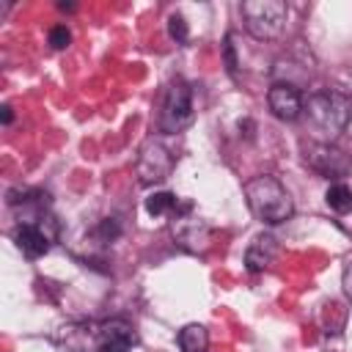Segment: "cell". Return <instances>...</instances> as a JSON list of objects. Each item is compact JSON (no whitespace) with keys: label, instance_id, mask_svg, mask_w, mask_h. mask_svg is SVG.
I'll return each mask as SVG.
<instances>
[{"label":"cell","instance_id":"1","mask_svg":"<svg viewBox=\"0 0 352 352\" xmlns=\"http://www.w3.org/2000/svg\"><path fill=\"white\" fill-rule=\"evenodd\" d=\"M302 113L314 135L322 143H330L352 121V96L341 88H319L308 99H302Z\"/></svg>","mask_w":352,"mask_h":352},{"label":"cell","instance_id":"2","mask_svg":"<svg viewBox=\"0 0 352 352\" xmlns=\"http://www.w3.org/2000/svg\"><path fill=\"white\" fill-rule=\"evenodd\" d=\"M245 201H248V209L253 212V217L267 226H278L294 214L289 190L270 173L253 176L245 184Z\"/></svg>","mask_w":352,"mask_h":352},{"label":"cell","instance_id":"3","mask_svg":"<svg viewBox=\"0 0 352 352\" xmlns=\"http://www.w3.org/2000/svg\"><path fill=\"white\" fill-rule=\"evenodd\" d=\"M245 30L258 41H272L286 28V3L283 0H245L239 6Z\"/></svg>","mask_w":352,"mask_h":352},{"label":"cell","instance_id":"4","mask_svg":"<svg viewBox=\"0 0 352 352\" xmlns=\"http://www.w3.org/2000/svg\"><path fill=\"white\" fill-rule=\"evenodd\" d=\"M195 107H192V88L187 80L173 77L165 85L162 94V107H160V132L162 135H176L192 124Z\"/></svg>","mask_w":352,"mask_h":352},{"label":"cell","instance_id":"5","mask_svg":"<svg viewBox=\"0 0 352 352\" xmlns=\"http://www.w3.org/2000/svg\"><path fill=\"white\" fill-rule=\"evenodd\" d=\"M176 165V151L165 140V135H151L140 143L138 160H135V173L140 184H160L170 176Z\"/></svg>","mask_w":352,"mask_h":352},{"label":"cell","instance_id":"6","mask_svg":"<svg viewBox=\"0 0 352 352\" xmlns=\"http://www.w3.org/2000/svg\"><path fill=\"white\" fill-rule=\"evenodd\" d=\"M11 236L19 248V253L25 258L36 261V258L47 256L52 242L58 239V220L50 212L41 214V217H33V220H19L11 231Z\"/></svg>","mask_w":352,"mask_h":352},{"label":"cell","instance_id":"7","mask_svg":"<svg viewBox=\"0 0 352 352\" xmlns=\"http://www.w3.org/2000/svg\"><path fill=\"white\" fill-rule=\"evenodd\" d=\"M170 236L187 253H206L209 245H212V228H209L206 220L192 214L190 201H184L179 206V212L170 217Z\"/></svg>","mask_w":352,"mask_h":352},{"label":"cell","instance_id":"8","mask_svg":"<svg viewBox=\"0 0 352 352\" xmlns=\"http://www.w3.org/2000/svg\"><path fill=\"white\" fill-rule=\"evenodd\" d=\"M52 341L60 352H102V322H69Z\"/></svg>","mask_w":352,"mask_h":352},{"label":"cell","instance_id":"9","mask_svg":"<svg viewBox=\"0 0 352 352\" xmlns=\"http://www.w3.org/2000/svg\"><path fill=\"white\" fill-rule=\"evenodd\" d=\"M267 104L280 121H294L302 113V96L292 82H275L267 94Z\"/></svg>","mask_w":352,"mask_h":352},{"label":"cell","instance_id":"10","mask_svg":"<svg viewBox=\"0 0 352 352\" xmlns=\"http://www.w3.org/2000/svg\"><path fill=\"white\" fill-rule=\"evenodd\" d=\"M138 344V333L126 319L102 322V352H129Z\"/></svg>","mask_w":352,"mask_h":352},{"label":"cell","instance_id":"11","mask_svg":"<svg viewBox=\"0 0 352 352\" xmlns=\"http://www.w3.org/2000/svg\"><path fill=\"white\" fill-rule=\"evenodd\" d=\"M275 256H278L275 236L272 234H258V236H253V242L245 250V267H248V272H261L275 261Z\"/></svg>","mask_w":352,"mask_h":352},{"label":"cell","instance_id":"12","mask_svg":"<svg viewBox=\"0 0 352 352\" xmlns=\"http://www.w3.org/2000/svg\"><path fill=\"white\" fill-rule=\"evenodd\" d=\"M305 162H308L314 170H319L322 176H341L344 168H346L341 151L330 148V143H316V146H311L308 154H305Z\"/></svg>","mask_w":352,"mask_h":352},{"label":"cell","instance_id":"13","mask_svg":"<svg viewBox=\"0 0 352 352\" xmlns=\"http://www.w3.org/2000/svg\"><path fill=\"white\" fill-rule=\"evenodd\" d=\"M179 349L182 352H206L209 349V333L204 324H187L179 330Z\"/></svg>","mask_w":352,"mask_h":352},{"label":"cell","instance_id":"14","mask_svg":"<svg viewBox=\"0 0 352 352\" xmlns=\"http://www.w3.org/2000/svg\"><path fill=\"white\" fill-rule=\"evenodd\" d=\"M179 206H182V201L173 195V192H168V190H160V192H151L148 198H146V212L151 214V217H165V214H176L179 212Z\"/></svg>","mask_w":352,"mask_h":352},{"label":"cell","instance_id":"15","mask_svg":"<svg viewBox=\"0 0 352 352\" xmlns=\"http://www.w3.org/2000/svg\"><path fill=\"white\" fill-rule=\"evenodd\" d=\"M324 204H327L333 212L346 214V212H352V190H349L344 182H336V184H330V187L324 190Z\"/></svg>","mask_w":352,"mask_h":352},{"label":"cell","instance_id":"16","mask_svg":"<svg viewBox=\"0 0 352 352\" xmlns=\"http://www.w3.org/2000/svg\"><path fill=\"white\" fill-rule=\"evenodd\" d=\"M94 236H96L102 245L116 242V239L121 236V226H118V220H116V217H104V220H99V226L94 228Z\"/></svg>","mask_w":352,"mask_h":352},{"label":"cell","instance_id":"17","mask_svg":"<svg viewBox=\"0 0 352 352\" xmlns=\"http://www.w3.org/2000/svg\"><path fill=\"white\" fill-rule=\"evenodd\" d=\"M168 36L176 41V44H184L190 38V30H187V19L182 14H170L168 16Z\"/></svg>","mask_w":352,"mask_h":352},{"label":"cell","instance_id":"18","mask_svg":"<svg viewBox=\"0 0 352 352\" xmlns=\"http://www.w3.org/2000/svg\"><path fill=\"white\" fill-rule=\"evenodd\" d=\"M47 38H50L52 50H66V47H69V41H72V33H69V28H66V25H52V28H50V33H47Z\"/></svg>","mask_w":352,"mask_h":352},{"label":"cell","instance_id":"19","mask_svg":"<svg viewBox=\"0 0 352 352\" xmlns=\"http://www.w3.org/2000/svg\"><path fill=\"white\" fill-rule=\"evenodd\" d=\"M223 55H226V69L231 77H236V55H234V33L226 36V44H223Z\"/></svg>","mask_w":352,"mask_h":352},{"label":"cell","instance_id":"20","mask_svg":"<svg viewBox=\"0 0 352 352\" xmlns=\"http://www.w3.org/2000/svg\"><path fill=\"white\" fill-rule=\"evenodd\" d=\"M341 286H344V294H346V300L352 302V261L344 267V272H341Z\"/></svg>","mask_w":352,"mask_h":352},{"label":"cell","instance_id":"21","mask_svg":"<svg viewBox=\"0 0 352 352\" xmlns=\"http://www.w3.org/2000/svg\"><path fill=\"white\" fill-rule=\"evenodd\" d=\"M14 113H11V104H3V124H11Z\"/></svg>","mask_w":352,"mask_h":352}]
</instances>
